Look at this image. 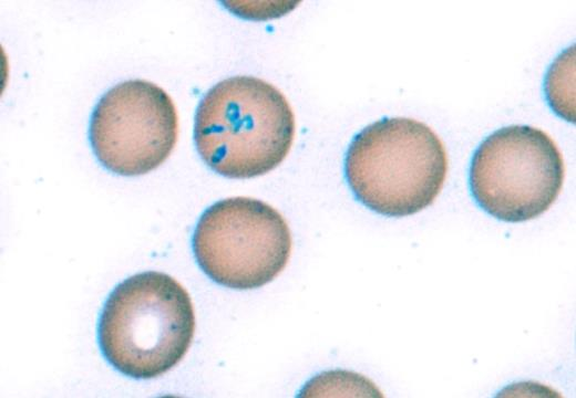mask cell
<instances>
[{"instance_id":"1","label":"cell","mask_w":576,"mask_h":398,"mask_svg":"<svg viewBox=\"0 0 576 398\" xmlns=\"http://www.w3.org/2000/svg\"><path fill=\"white\" fill-rule=\"evenodd\" d=\"M193 134L198 155L213 171L227 178H253L286 158L294 142L295 115L272 84L237 75L204 94Z\"/></svg>"},{"instance_id":"2","label":"cell","mask_w":576,"mask_h":398,"mask_svg":"<svg viewBox=\"0 0 576 398\" xmlns=\"http://www.w3.org/2000/svg\"><path fill=\"white\" fill-rule=\"evenodd\" d=\"M195 332L193 303L171 275L145 271L114 287L102 308L97 339L106 362L134 379L158 377L187 353Z\"/></svg>"},{"instance_id":"3","label":"cell","mask_w":576,"mask_h":398,"mask_svg":"<svg viewBox=\"0 0 576 398\" xmlns=\"http://www.w3.org/2000/svg\"><path fill=\"white\" fill-rule=\"evenodd\" d=\"M448 156L426 124L384 117L359 132L344 156V177L354 197L387 217H405L429 207L440 193Z\"/></svg>"},{"instance_id":"4","label":"cell","mask_w":576,"mask_h":398,"mask_svg":"<svg viewBox=\"0 0 576 398\" xmlns=\"http://www.w3.org/2000/svg\"><path fill=\"white\" fill-rule=\"evenodd\" d=\"M564 161L555 142L528 125L502 127L474 151L470 191L477 206L506 222H523L545 212L564 181Z\"/></svg>"},{"instance_id":"5","label":"cell","mask_w":576,"mask_h":398,"mask_svg":"<svg viewBox=\"0 0 576 398\" xmlns=\"http://www.w3.org/2000/svg\"><path fill=\"white\" fill-rule=\"evenodd\" d=\"M291 243L284 217L249 197L213 203L199 217L192 238L200 270L217 284L236 290L272 281L287 265Z\"/></svg>"},{"instance_id":"6","label":"cell","mask_w":576,"mask_h":398,"mask_svg":"<svg viewBox=\"0 0 576 398\" xmlns=\"http://www.w3.org/2000/svg\"><path fill=\"white\" fill-rule=\"evenodd\" d=\"M178 135L171 96L146 80L115 84L91 114L89 140L99 163L120 176H140L162 165Z\"/></svg>"}]
</instances>
